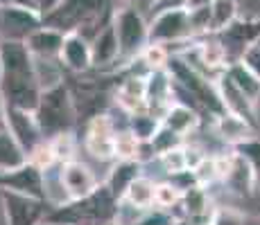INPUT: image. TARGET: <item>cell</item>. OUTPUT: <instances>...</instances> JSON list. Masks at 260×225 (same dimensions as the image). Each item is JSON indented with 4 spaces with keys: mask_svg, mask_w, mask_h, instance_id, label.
<instances>
[{
    "mask_svg": "<svg viewBox=\"0 0 260 225\" xmlns=\"http://www.w3.org/2000/svg\"><path fill=\"white\" fill-rule=\"evenodd\" d=\"M154 192H156V183L147 176H138L132 185H129V189H127L122 201L129 203L132 207L145 212V209L154 207Z\"/></svg>",
    "mask_w": 260,
    "mask_h": 225,
    "instance_id": "484cf974",
    "label": "cell"
},
{
    "mask_svg": "<svg viewBox=\"0 0 260 225\" xmlns=\"http://www.w3.org/2000/svg\"><path fill=\"white\" fill-rule=\"evenodd\" d=\"M240 61L244 63L249 70H251L253 74L260 79V43H253L249 45L247 50L242 52V57H240Z\"/></svg>",
    "mask_w": 260,
    "mask_h": 225,
    "instance_id": "ab89813d",
    "label": "cell"
},
{
    "mask_svg": "<svg viewBox=\"0 0 260 225\" xmlns=\"http://www.w3.org/2000/svg\"><path fill=\"white\" fill-rule=\"evenodd\" d=\"M138 144L141 140L132 133V128H122V131H116V138H113V149H116V160H129L136 158L138 153Z\"/></svg>",
    "mask_w": 260,
    "mask_h": 225,
    "instance_id": "f546056e",
    "label": "cell"
},
{
    "mask_svg": "<svg viewBox=\"0 0 260 225\" xmlns=\"http://www.w3.org/2000/svg\"><path fill=\"white\" fill-rule=\"evenodd\" d=\"M202 225H211V223H202Z\"/></svg>",
    "mask_w": 260,
    "mask_h": 225,
    "instance_id": "f5cc1de1",
    "label": "cell"
},
{
    "mask_svg": "<svg viewBox=\"0 0 260 225\" xmlns=\"http://www.w3.org/2000/svg\"><path fill=\"white\" fill-rule=\"evenodd\" d=\"M141 61L147 66V70L154 68H166L168 66V59H170V50L166 45H158V43H149L147 48L141 52Z\"/></svg>",
    "mask_w": 260,
    "mask_h": 225,
    "instance_id": "d6a6232c",
    "label": "cell"
},
{
    "mask_svg": "<svg viewBox=\"0 0 260 225\" xmlns=\"http://www.w3.org/2000/svg\"><path fill=\"white\" fill-rule=\"evenodd\" d=\"M217 36L224 43V48L229 50L231 61H238L249 45L260 41V18H238Z\"/></svg>",
    "mask_w": 260,
    "mask_h": 225,
    "instance_id": "8fae6325",
    "label": "cell"
},
{
    "mask_svg": "<svg viewBox=\"0 0 260 225\" xmlns=\"http://www.w3.org/2000/svg\"><path fill=\"white\" fill-rule=\"evenodd\" d=\"M9 5H16V7L23 9H32V12H39V0H7ZM41 14V12H39Z\"/></svg>",
    "mask_w": 260,
    "mask_h": 225,
    "instance_id": "f6af8a7d",
    "label": "cell"
},
{
    "mask_svg": "<svg viewBox=\"0 0 260 225\" xmlns=\"http://www.w3.org/2000/svg\"><path fill=\"white\" fill-rule=\"evenodd\" d=\"M104 225H120L118 221H109V223H104Z\"/></svg>",
    "mask_w": 260,
    "mask_h": 225,
    "instance_id": "c3c4849f",
    "label": "cell"
},
{
    "mask_svg": "<svg viewBox=\"0 0 260 225\" xmlns=\"http://www.w3.org/2000/svg\"><path fill=\"white\" fill-rule=\"evenodd\" d=\"M37 119L41 126L46 140L54 138L59 133L73 131L75 117H77V108H75L73 93L66 83H54L50 88H43L41 102L37 106Z\"/></svg>",
    "mask_w": 260,
    "mask_h": 225,
    "instance_id": "3957f363",
    "label": "cell"
},
{
    "mask_svg": "<svg viewBox=\"0 0 260 225\" xmlns=\"http://www.w3.org/2000/svg\"><path fill=\"white\" fill-rule=\"evenodd\" d=\"M168 180H170V183H172L181 194L188 192V189L194 187V185H199L197 178H194V171H192V169H183V171H179V173H172V176H168Z\"/></svg>",
    "mask_w": 260,
    "mask_h": 225,
    "instance_id": "60d3db41",
    "label": "cell"
},
{
    "mask_svg": "<svg viewBox=\"0 0 260 225\" xmlns=\"http://www.w3.org/2000/svg\"><path fill=\"white\" fill-rule=\"evenodd\" d=\"M215 131H217V135L231 149H236L238 144L244 142V140H249V138L256 135V128H253L247 119H242L240 115L229 113V111L222 113L219 117H215Z\"/></svg>",
    "mask_w": 260,
    "mask_h": 225,
    "instance_id": "7402d4cb",
    "label": "cell"
},
{
    "mask_svg": "<svg viewBox=\"0 0 260 225\" xmlns=\"http://www.w3.org/2000/svg\"><path fill=\"white\" fill-rule=\"evenodd\" d=\"M59 225H71V223H59Z\"/></svg>",
    "mask_w": 260,
    "mask_h": 225,
    "instance_id": "816d5d0a",
    "label": "cell"
},
{
    "mask_svg": "<svg viewBox=\"0 0 260 225\" xmlns=\"http://www.w3.org/2000/svg\"><path fill=\"white\" fill-rule=\"evenodd\" d=\"M91 54H93V68L104 70L111 68L120 61V43L113 23L104 25L98 34L91 38Z\"/></svg>",
    "mask_w": 260,
    "mask_h": 225,
    "instance_id": "e0dca14e",
    "label": "cell"
},
{
    "mask_svg": "<svg viewBox=\"0 0 260 225\" xmlns=\"http://www.w3.org/2000/svg\"><path fill=\"white\" fill-rule=\"evenodd\" d=\"M161 124H163L161 119H158L154 113H149V111H141V113L129 115V128H132V133L136 135L141 142L152 140Z\"/></svg>",
    "mask_w": 260,
    "mask_h": 225,
    "instance_id": "83f0119b",
    "label": "cell"
},
{
    "mask_svg": "<svg viewBox=\"0 0 260 225\" xmlns=\"http://www.w3.org/2000/svg\"><path fill=\"white\" fill-rule=\"evenodd\" d=\"M120 43V59L134 61L149 45V21L136 5L118 3L111 18Z\"/></svg>",
    "mask_w": 260,
    "mask_h": 225,
    "instance_id": "277c9868",
    "label": "cell"
},
{
    "mask_svg": "<svg viewBox=\"0 0 260 225\" xmlns=\"http://www.w3.org/2000/svg\"><path fill=\"white\" fill-rule=\"evenodd\" d=\"M163 124H166L168 128H172V131H177L179 135H190L192 131H197L199 122H202V117H199V111L194 106H190V104H183V102H172L168 106L166 115H163L161 119Z\"/></svg>",
    "mask_w": 260,
    "mask_h": 225,
    "instance_id": "603a6c76",
    "label": "cell"
},
{
    "mask_svg": "<svg viewBox=\"0 0 260 225\" xmlns=\"http://www.w3.org/2000/svg\"><path fill=\"white\" fill-rule=\"evenodd\" d=\"M145 74L132 72L116 90V104L127 115L147 111V77Z\"/></svg>",
    "mask_w": 260,
    "mask_h": 225,
    "instance_id": "9a60e30c",
    "label": "cell"
},
{
    "mask_svg": "<svg viewBox=\"0 0 260 225\" xmlns=\"http://www.w3.org/2000/svg\"><path fill=\"white\" fill-rule=\"evenodd\" d=\"M158 162H161L163 171L168 173V176H172V173H179L183 171V169H188L186 164V153H183V144L177 149H170V151L161 153L158 156Z\"/></svg>",
    "mask_w": 260,
    "mask_h": 225,
    "instance_id": "e575fe53",
    "label": "cell"
},
{
    "mask_svg": "<svg viewBox=\"0 0 260 225\" xmlns=\"http://www.w3.org/2000/svg\"><path fill=\"white\" fill-rule=\"evenodd\" d=\"M179 207H181V214H179V216L190 218L194 225L208 223L211 221V212H213L211 196H208V187H202V185L190 187L188 192H183Z\"/></svg>",
    "mask_w": 260,
    "mask_h": 225,
    "instance_id": "ffe728a7",
    "label": "cell"
},
{
    "mask_svg": "<svg viewBox=\"0 0 260 225\" xmlns=\"http://www.w3.org/2000/svg\"><path fill=\"white\" fill-rule=\"evenodd\" d=\"M194 178L202 187H211V185L219 183V173H217V162H215V156H206L197 167L192 169Z\"/></svg>",
    "mask_w": 260,
    "mask_h": 225,
    "instance_id": "8d00e7d4",
    "label": "cell"
},
{
    "mask_svg": "<svg viewBox=\"0 0 260 225\" xmlns=\"http://www.w3.org/2000/svg\"><path fill=\"white\" fill-rule=\"evenodd\" d=\"M258 43H260V41H258Z\"/></svg>",
    "mask_w": 260,
    "mask_h": 225,
    "instance_id": "db71d44e",
    "label": "cell"
},
{
    "mask_svg": "<svg viewBox=\"0 0 260 225\" xmlns=\"http://www.w3.org/2000/svg\"><path fill=\"white\" fill-rule=\"evenodd\" d=\"M118 207H120V201L111 194V189L102 183L91 196L79 198V201H71V203L61 205V207H52V212L46 218L54 225H59V223L104 225L118 218Z\"/></svg>",
    "mask_w": 260,
    "mask_h": 225,
    "instance_id": "7a4b0ae2",
    "label": "cell"
},
{
    "mask_svg": "<svg viewBox=\"0 0 260 225\" xmlns=\"http://www.w3.org/2000/svg\"><path fill=\"white\" fill-rule=\"evenodd\" d=\"M143 162H138L136 158H129V160H113L111 169H109V176L104 180V185H107L109 189H111V194L118 198V201H122L124 194H127L129 185L134 183L138 176H143Z\"/></svg>",
    "mask_w": 260,
    "mask_h": 225,
    "instance_id": "d6986e66",
    "label": "cell"
},
{
    "mask_svg": "<svg viewBox=\"0 0 260 225\" xmlns=\"http://www.w3.org/2000/svg\"><path fill=\"white\" fill-rule=\"evenodd\" d=\"M224 74H226V77L231 79V81L236 83V86L242 90V93L247 95L253 104H258V99H260V79L247 66H244L240 59L229 63L226 70H224Z\"/></svg>",
    "mask_w": 260,
    "mask_h": 225,
    "instance_id": "d4e9b609",
    "label": "cell"
},
{
    "mask_svg": "<svg viewBox=\"0 0 260 225\" xmlns=\"http://www.w3.org/2000/svg\"><path fill=\"white\" fill-rule=\"evenodd\" d=\"M204 41H199L194 45V52H197L199 63H204V68L208 72H224L226 66L231 63V57H229V50L224 48V43L219 41L217 34H208V36H202Z\"/></svg>",
    "mask_w": 260,
    "mask_h": 225,
    "instance_id": "44dd1931",
    "label": "cell"
},
{
    "mask_svg": "<svg viewBox=\"0 0 260 225\" xmlns=\"http://www.w3.org/2000/svg\"><path fill=\"white\" fill-rule=\"evenodd\" d=\"M59 3H61V0H39V12H41V16L46 18L52 9L59 7Z\"/></svg>",
    "mask_w": 260,
    "mask_h": 225,
    "instance_id": "ee69618b",
    "label": "cell"
},
{
    "mask_svg": "<svg viewBox=\"0 0 260 225\" xmlns=\"http://www.w3.org/2000/svg\"><path fill=\"white\" fill-rule=\"evenodd\" d=\"M61 180H63V187H66L71 201H79V198L91 196L95 189L100 187L93 169L88 164L79 162V160L61 162Z\"/></svg>",
    "mask_w": 260,
    "mask_h": 225,
    "instance_id": "4fadbf2b",
    "label": "cell"
},
{
    "mask_svg": "<svg viewBox=\"0 0 260 225\" xmlns=\"http://www.w3.org/2000/svg\"><path fill=\"white\" fill-rule=\"evenodd\" d=\"M172 225H194L192 221H190V218H186V216H177L174 218V223Z\"/></svg>",
    "mask_w": 260,
    "mask_h": 225,
    "instance_id": "bcb514c9",
    "label": "cell"
},
{
    "mask_svg": "<svg viewBox=\"0 0 260 225\" xmlns=\"http://www.w3.org/2000/svg\"><path fill=\"white\" fill-rule=\"evenodd\" d=\"M63 36L66 34L61 29H54L50 25H41L39 29H34L25 43H27L29 52L34 59H43V61H59V54L63 48Z\"/></svg>",
    "mask_w": 260,
    "mask_h": 225,
    "instance_id": "2e32d148",
    "label": "cell"
},
{
    "mask_svg": "<svg viewBox=\"0 0 260 225\" xmlns=\"http://www.w3.org/2000/svg\"><path fill=\"white\" fill-rule=\"evenodd\" d=\"M240 0H211V34H219L240 18Z\"/></svg>",
    "mask_w": 260,
    "mask_h": 225,
    "instance_id": "4316f807",
    "label": "cell"
},
{
    "mask_svg": "<svg viewBox=\"0 0 260 225\" xmlns=\"http://www.w3.org/2000/svg\"><path fill=\"white\" fill-rule=\"evenodd\" d=\"M149 142H152L156 156H161V153L170 151V149H177V147H181V144H186V138H183V135H179L177 131H172V128H168L166 124H161V126H158V131L154 133V138L149 140Z\"/></svg>",
    "mask_w": 260,
    "mask_h": 225,
    "instance_id": "4dcf8cb0",
    "label": "cell"
},
{
    "mask_svg": "<svg viewBox=\"0 0 260 225\" xmlns=\"http://www.w3.org/2000/svg\"><path fill=\"white\" fill-rule=\"evenodd\" d=\"M5 3H7V0H0V5H5Z\"/></svg>",
    "mask_w": 260,
    "mask_h": 225,
    "instance_id": "f907efd6",
    "label": "cell"
},
{
    "mask_svg": "<svg viewBox=\"0 0 260 225\" xmlns=\"http://www.w3.org/2000/svg\"><path fill=\"white\" fill-rule=\"evenodd\" d=\"M27 162V153L18 144V140L5 126H0V173L12 171V169L21 167Z\"/></svg>",
    "mask_w": 260,
    "mask_h": 225,
    "instance_id": "cb8c5ba5",
    "label": "cell"
},
{
    "mask_svg": "<svg viewBox=\"0 0 260 225\" xmlns=\"http://www.w3.org/2000/svg\"><path fill=\"white\" fill-rule=\"evenodd\" d=\"M211 225H247V216L240 209L229 207V205H219L213 207L211 212Z\"/></svg>",
    "mask_w": 260,
    "mask_h": 225,
    "instance_id": "836d02e7",
    "label": "cell"
},
{
    "mask_svg": "<svg viewBox=\"0 0 260 225\" xmlns=\"http://www.w3.org/2000/svg\"><path fill=\"white\" fill-rule=\"evenodd\" d=\"M0 205H3L7 225H39L48 216L46 201L9 192V189H0Z\"/></svg>",
    "mask_w": 260,
    "mask_h": 225,
    "instance_id": "8992f818",
    "label": "cell"
},
{
    "mask_svg": "<svg viewBox=\"0 0 260 225\" xmlns=\"http://www.w3.org/2000/svg\"><path fill=\"white\" fill-rule=\"evenodd\" d=\"M0 189H9V192L25 194L32 198H41L46 201V183H43V171L27 160L21 167L12 169V171L0 173ZM48 203V201H46Z\"/></svg>",
    "mask_w": 260,
    "mask_h": 225,
    "instance_id": "30bf717a",
    "label": "cell"
},
{
    "mask_svg": "<svg viewBox=\"0 0 260 225\" xmlns=\"http://www.w3.org/2000/svg\"><path fill=\"white\" fill-rule=\"evenodd\" d=\"M174 218H177V216H174L170 209L152 207V209H145V212L132 225H172Z\"/></svg>",
    "mask_w": 260,
    "mask_h": 225,
    "instance_id": "74e56055",
    "label": "cell"
},
{
    "mask_svg": "<svg viewBox=\"0 0 260 225\" xmlns=\"http://www.w3.org/2000/svg\"><path fill=\"white\" fill-rule=\"evenodd\" d=\"M39 225H54V223H50L48 218H46V221H43V223H39Z\"/></svg>",
    "mask_w": 260,
    "mask_h": 225,
    "instance_id": "681fc988",
    "label": "cell"
},
{
    "mask_svg": "<svg viewBox=\"0 0 260 225\" xmlns=\"http://www.w3.org/2000/svg\"><path fill=\"white\" fill-rule=\"evenodd\" d=\"M48 142H50V147H52L57 162H71V160H77V147H79V142H77V138H75L73 131L54 135V138H50Z\"/></svg>",
    "mask_w": 260,
    "mask_h": 225,
    "instance_id": "f1b7e54d",
    "label": "cell"
},
{
    "mask_svg": "<svg viewBox=\"0 0 260 225\" xmlns=\"http://www.w3.org/2000/svg\"><path fill=\"white\" fill-rule=\"evenodd\" d=\"M116 7L118 0H61L43 18V25L61 29L63 34L79 32L91 41L104 25L111 23Z\"/></svg>",
    "mask_w": 260,
    "mask_h": 225,
    "instance_id": "6da1fadb",
    "label": "cell"
},
{
    "mask_svg": "<svg viewBox=\"0 0 260 225\" xmlns=\"http://www.w3.org/2000/svg\"><path fill=\"white\" fill-rule=\"evenodd\" d=\"M192 0H152L149 9L152 12H163V9H177V7H188Z\"/></svg>",
    "mask_w": 260,
    "mask_h": 225,
    "instance_id": "7bdbcfd3",
    "label": "cell"
},
{
    "mask_svg": "<svg viewBox=\"0 0 260 225\" xmlns=\"http://www.w3.org/2000/svg\"><path fill=\"white\" fill-rule=\"evenodd\" d=\"M43 25V16L32 9H23L16 5H0V38L25 41L34 29Z\"/></svg>",
    "mask_w": 260,
    "mask_h": 225,
    "instance_id": "9c48e42d",
    "label": "cell"
},
{
    "mask_svg": "<svg viewBox=\"0 0 260 225\" xmlns=\"http://www.w3.org/2000/svg\"><path fill=\"white\" fill-rule=\"evenodd\" d=\"M258 178L253 173L251 164L247 162L240 153L233 149V158H231V167H229L226 176H224L222 185L229 187V192L238 194V196H251L253 194V187H256Z\"/></svg>",
    "mask_w": 260,
    "mask_h": 225,
    "instance_id": "ac0fdd59",
    "label": "cell"
},
{
    "mask_svg": "<svg viewBox=\"0 0 260 225\" xmlns=\"http://www.w3.org/2000/svg\"><path fill=\"white\" fill-rule=\"evenodd\" d=\"M63 70L75 74H84L93 70V54H91V41L79 32H68L63 36V48L59 54Z\"/></svg>",
    "mask_w": 260,
    "mask_h": 225,
    "instance_id": "7c38bea8",
    "label": "cell"
},
{
    "mask_svg": "<svg viewBox=\"0 0 260 225\" xmlns=\"http://www.w3.org/2000/svg\"><path fill=\"white\" fill-rule=\"evenodd\" d=\"M3 117H5V104H3V99H0V126H5V124H3Z\"/></svg>",
    "mask_w": 260,
    "mask_h": 225,
    "instance_id": "7dc6e473",
    "label": "cell"
},
{
    "mask_svg": "<svg viewBox=\"0 0 260 225\" xmlns=\"http://www.w3.org/2000/svg\"><path fill=\"white\" fill-rule=\"evenodd\" d=\"M3 124L14 138L18 140V144L25 149V153H32L39 144L46 140L39 119L34 111H23V108H14V106H5V117Z\"/></svg>",
    "mask_w": 260,
    "mask_h": 225,
    "instance_id": "ba28073f",
    "label": "cell"
},
{
    "mask_svg": "<svg viewBox=\"0 0 260 225\" xmlns=\"http://www.w3.org/2000/svg\"><path fill=\"white\" fill-rule=\"evenodd\" d=\"M27 160L32 164H37L41 171H46V169H50V167H54V164H57V158H54V151H52V147H50L48 140H43V142L27 156Z\"/></svg>",
    "mask_w": 260,
    "mask_h": 225,
    "instance_id": "f35d334b",
    "label": "cell"
},
{
    "mask_svg": "<svg viewBox=\"0 0 260 225\" xmlns=\"http://www.w3.org/2000/svg\"><path fill=\"white\" fill-rule=\"evenodd\" d=\"M236 151L244 160H247L249 164H251L253 173H256V178L260 180V138H258V135H253V138L244 140L242 144H238Z\"/></svg>",
    "mask_w": 260,
    "mask_h": 225,
    "instance_id": "d590c367",
    "label": "cell"
},
{
    "mask_svg": "<svg viewBox=\"0 0 260 225\" xmlns=\"http://www.w3.org/2000/svg\"><path fill=\"white\" fill-rule=\"evenodd\" d=\"M116 124L107 113H98L88 119L86 131H84V149L100 162H113L116 160V149H113V138H116Z\"/></svg>",
    "mask_w": 260,
    "mask_h": 225,
    "instance_id": "52a82bcc",
    "label": "cell"
},
{
    "mask_svg": "<svg viewBox=\"0 0 260 225\" xmlns=\"http://www.w3.org/2000/svg\"><path fill=\"white\" fill-rule=\"evenodd\" d=\"M215 83H217V93H219V99H222V104H224V111L240 115V117L247 119V122L251 124L253 128H258L256 104H253L251 99H249L247 95H244L242 90H240V88H238L236 83H233L224 72H219V74H217Z\"/></svg>",
    "mask_w": 260,
    "mask_h": 225,
    "instance_id": "5bb4252c",
    "label": "cell"
},
{
    "mask_svg": "<svg viewBox=\"0 0 260 225\" xmlns=\"http://www.w3.org/2000/svg\"><path fill=\"white\" fill-rule=\"evenodd\" d=\"M197 38L192 34L188 21V9L177 7V9H163V12H154L152 21H149V43L158 45H181Z\"/></svg>",
    "mask_w": 260,
    "mask_h": 225,
    "instance_id": "5b68a950",
    "label": "cell"
},
{
    "mask_svg": "<svg viewBox=\"0 0 260 225\" xmlns=\"http://www.w3.org/2000/svg\"><path fill=\"white\" fill-rule=\"evenodd\" d=\"M183 153H186V164H188V169H194L204 158H206V153H204L199 147H194V144H183Z\"/></svg>",
    "mask_w": 260,
    "mask_h": 225,
    "instance_id": "b9f144b4",
    "label": "cell"
},
{
    "mask_svg": "<svg viewBox=\"0 0 260 225\" xmlns=\"http://www.w3.org/2000/svg\"><path fill=\"white\" fill-rule=\"evenodd\" d=\"M183 194L174 187L170 180L166 183H156V192H154V207H161V209H170L172 212L179 203H181Z\"/></svg>",
    "mask_w": 260,
    "mask_h": 225,
    "instance_id": "1f68e13d",
    "label": "cell"
}]
</instances>
